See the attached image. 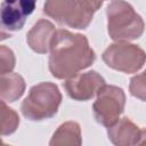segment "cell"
Masks as SVG:
<instances>
[{
    "label": "cell",
    "mask_w": 146,
    "mask_h": 146,
    "mask_svg": "<svg viewBox=\"0 0 146 146\" xmlns=\"http://www.w3.org/2000/svg\"><path fill=\"white\" fill-rule=\"evenodd\" d=\"M55 33L56 30L51 22L47 19H40L27 32V44L33 51L38 54H47L50 50V44Z\"/></svg>",
    "instance_id": "cell-9"
},
{
    "label": "cell",
    "mask_w": 146,
    "mask_h": 146,
    "mask_svg": "<svg viewBox=\"0 0 146 146\" xmlns=\"http://www.w3.org/2000/svg\"><path fill=\"white\" fill-rule=\"evenodd\" d=\"M107 31L112 40L116 42H129L141 36L145 23L133 7L123 1L114 0L106 8Z\"/></svg>",
    "instance_id": "cell-2"
},
{
    "label": "cell",
    "mask_w": 146,
    "mask_h": 146,
    "mask_svg": "<svg viewBox=\"0 0 146 146\" xmlns=\"http://www.w3.org/2000/svg\"><path fill=\"white\" fill-rule=\"evenodd\" d=\"M49 55V71L56 79H67L89 67L96 58L88 39L67 30L56 31Z\"/></svg>",
    "instance_id": "cell-1"
},
{
    "label": "cell",
    "mask_w": 146,
    "mask_h": 146,
    "mask_svg": "<svg viewBox=\"0 0 146 146\" xmlns=\"http://www.w3.org/2000/svg\"><path fill=\"white\" fill-rule=\"evenodd\" d=\"M36 0H3L1 5V35L6 32H15L24 26V23L35 8Z\"/></svg>",
    "instance_id": "cell-8"
},
{
    "label": "cell",
    "mask_w": 146,
    "mask_h": 146,
    "mask_svg": "<svg viewBox=\"0 0 146 146\" xmlns=\"http://www.w3.org/2000/svg\"><path fill=\"white\" fill-rule=\"evenodd\" d=\"M144 144H146V129L140 130V136H139V140L137 145H144Z\"/></svg>",
    "instance_id": "cell-17"
},
{
    "label": "cell",
    "mask_w": 146,
    "mask_h": 146,
    "mask_svg": "<svg viewBox=\"0 0 146 146\" xmlns=\"http://www.w3.org/2000/svg\"><path fill=\"white\" fill-rule=\"evenodd\" d=\"M105 84V80L100 74L96 71H89L67 78L64 88L72 99L86 102L96 96Z\"/></svg>",
    "instance_id": "cell-7"
},
{
    "label": "cell",
    "mask_w": 146,
    "mask_h": 146,
    "mask_svg": "<svg viewBox=\"0 0 146 146\" xmlns=\"http://www.w3.org/2000/svg\"><path fill=\"white\" fill-rule=\"evenodd\" d=\"M107 135L108 139L116 146L137 145L140 129L130 119L122 117L107 128Z\"/></svg>",
    "instance_id": "cell-10"
},
{
    "label": "cell",
    "mask_w": 146,
    "mask_h": 146,
    "mask_svg": "<svg viewBox=\"0 0 146 146\" xmlns=\"http://www.w3.org/2000/svg\"><path fill=\"white\" fill-rule=\"evenodd\" d=\"M78 2L88 11L95 13L102 7L104 0H78Z\"/></svg>",
    "instance_id": "cell-16"
},
{
    "label": "cell",
    "mask_w": 146,
    "mask_h": 146,
    "mask_svg": "<svg viewBox=\"0 0 146 146\" xmlns=\"http://www.w3.org/2000/svg\"><path fill=\"white\" fill-rule=\"evenodd\" d=\"M25 91V81L17 73L1 74L0 79V97L1 100L13 103L22 97Z\"/></svg>",
    "instance_id": "cell-11"
},
{
    "label": "cell",
    "mask_w": 146,
    "mask_h": 146,
    "mask_svg": "<svg viewBox=\"0 0 146 146\" xmlns=\"http://www.w3.org/2000/svg\"><path fill=\"white\" fill-rule=\"evenodd\" d=\"M105 64L123 73L138 72L146 62V52L138 46L129 42H115L103 52Z\"/></svg>",
    "instance_id": "cell-4"
},
{
    "label": "cell",
    "mask_w": 146,
    "mask_h": 146,
    "mask_svg": "<svg viewBox=\"0 0 146 146\" xmlns=\"http://www.w3.org/2000/svg\"><path fill=\"white\" fill-rule=\"evenodd\" d=\"M129 91L133 97L146 102V71L141 74H137L131 78Z\"/></svg>",
    "instance_id": "cell-14"
},
{
    "label": "cell",
    "mask_w": 146,
    "mask_h": 146,
    "mask_svg": "<svg viewBox=\"0 0 146 146\" xmlns=\"http://www.w3.org/2000/svg\"><path fill=\"white\" fill-rule=\"evenodd\" d=\"M60 103L62 94L58 87L51 82H41L30 89L21 111L30 121H42L56 115Z\"/></svg>",
    "instance_id": "cell-3"
},
{
    "label": "cell",
    "mask_w": 146,
    "mask_h": 146,
    "mask_svg": "<svg viewBox=\"0 0 146 146\" xmlns=\"http://www.w3.org/2000/svg\"><path fill=\"white\" fill-rule=\"evenodd\" d=\"M43 13L62 25L79 30L87 29L94 16L78 0H46Z\"/></svg>",
    "instance_id": "cell-5"
},
{
    "label": "cell",
    "mask_w": 146,
    "mask_h": 146,
    "mask_svg": "<svg viewBox=\"0 0 146 146\" xmlns=\"http://www.w3.org/2000/svg\"><path fill=\"white\" fill-rule=\"evenodd\" d=\"M19 124V117L17 113L6 105V102L1 100V135L8 136L16 131Z\"/></svg>",
    "instance_id": "cell-13"
},
{
    "label": "cell",
    "mask_w": 146,
    "mask_h": 146,
    "mask_svg": "<svg viewBox=\"0 0 146 146\" xmlns=\"http://www.w3.org/2000/svg\"><path fill=\"white\" fill-rule=\"evenodd\" d=\"M125 95L122 88L105 84L97 94L92 105L94 115L98 123L104 127H111L119 121L124 111Z\"/></svg>",
    "instance_id": "cell-6"
},
{
    "label": "cell",
    "mask_w": 146,
    "mask_h": 146,
    "mask_svg": "<svg viewBox=\"0 0 146 146\" xmlns=\"http://www.w3.org/2000/svg\"><path fill=\"white\" fill-rule=\"evenodd\" d=\"M15 55L11 49L6 46L0 47V73H9L15 67Z\"/></svg>",
    "instance_id": "cell-15"
},
{
    "label": "cell",
    "mask_w": 146,
    "mask_h": 146,
    "mask_svg": "<svg viewBox=\"0 0 146 146\" xmlns=\"http://www.w3.org/2000/svg\"><path fill=\"white\" fill-rule=\"evenodd\" d=\"M81 144L82 138L80 125L73 121L60 124L49 141L50 146H79Z\"/></svg>",
    "instance_id": "cell-12"
}]
</instances>
